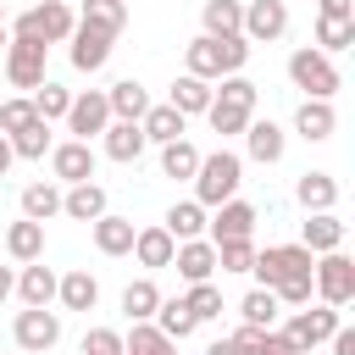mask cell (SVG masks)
<instances>
[{"label":"cell","mask_w":355,"mask_h":355,"mask_svg":"<svg viewBox=\"0 0 355 355\" xmlns=\"http://www.w3.org/2000/svg\"><path fill=\"white\" fill-rule=\"evenodd\" d=\"M311 266H316V255L305 244H272V250H255V261H250L255 283L272 288L277 305H311V294H316L311 288Z\"/></svg>","instance_id":"obj_1"},{"label":"cell","mask_w":355,"mask_h":355,"mask_svg":"<svg viewBox=\"0 0 355 355\" xmlns=\"http://www.w3.org/2000/svg\"><path fill=\"white\" fill-rule=\"evenodd\" d=\"M244 61H250V39L244 33H227V39H211V33H200V39H189V50H183V72H194V78H227V72H244Z\"/></svg>","instance_id":"obj_2"},{"label":"cell","mask_w":355,"mask_h":355,"mask_svg":"<svg viewBox=\"0 0 355 355\" xmlns=\"http://www.w3.org/2000/svg\"><path fill=\"white\" fill-rule=\"evenodd\" d=\"M189 183H194V200H200V205H222V200L239 194V183H244V161H239L233 150L200 155V166H194Z\"/></svg>","instance_id":"obj_3"},{"label":"cell","mask_w":355,"mask_h":355,"mask_svg":"<svg viewBox=\"0 0 355 355\" xmlns=\"http://www.w3.org/2000/svg\"><path fill=\"white\" fill-rule=\"evenodd\" d=\"M288 83L305 89V100H333L338 94V67H333V55H322L316 44H305V50L288 55Z\"/></svg>","instance_id":"obj_4"},{"label":"cell","mask_w":355,"mask_h":355,"mask_svg":"<svg viewBox=\"0 0 355 355\" xmlns=\"http://www.w3.org/2000/svg\"><path fill=\"white\" fill-rule=\"evenodd\" d=\"M311 288H316V300H322V305L344 311V305L355 300V261H349L344 250L316 255V266H311Z\"/></svg>","instance_id":"obj_5"},{"label":"cell","mask_w":355,"mask_h":355,"mask_svg":"<svg viewBox=\"0 0 355 355\" xmlns=\"http://www.w3.org/2000/svg\"><path fill=\"white\" fill-rule=\"evenodd\" d=\"M72 28H78V17H72L61 0H44V6H33V11H22V17L11 22L17 39H39V44H67Z\"/></svg>","instance_id":"obj_6"},{"label":"cell","mask_w":355,"mask_h":355,"mask_svg":"<svg viewBox=\"0 0 355 355\" xmlns=\"http://www.w3.org/2000/svg\"><path fill=\"white\" fill-rule=\"evenodd\" d=\"M333 327H338V311H333V305H311V311H294V316H288V327H277V333L288 338V349H294V355H311L316 344H327V338H333Z\"/></svg>","instance_id":"obj_7"},{"label":"cell","mask_w":355,"mask_h":355,"mask_svg":"<svg viewBox=\"0 0 355 355\" xmlns=\"http://www.w3.org/2000/svg\"><path fill=\"white\" fill-rule=\"evenodd\" d=\"M11 333H17V349L44 355V349H55V344H61V316H55L50 305H28V311H17Z\"/></svg>","instance_id":"obj_8"},{"label":"cell","mask_w":355,"mask_h":355,"mask_svg":"<svg viewBox=\"0 0 355 355\" xmlns=\"http://www.w3.org/2000/svg\"><path fill=\"white\" fill-rule=\"evenodd\" d=\"M44 55H50V44L11 33V44H6V78H11V89H39L44 83Z\"/></svg>","instance_id":"obj_9"},{"label":"cell","mask_w":355,"mask_h":355,"mask_svg":"<svg viewBox=\"0 0 355 355\" xmlns=\"http://www.w3.org/2000/svg\"><path fill=\"white\" fill-rule=\"evenodd\" d=\"M67 55H72V67L78 72H100L105 61H111V44H116V33H105V28H94V22H78L72 33H67Z\"/></svg>","instance_id":"obj_10"},{"label":"cell","mask_w":355,"mask_h":355,"mask_svg":"<svg viewBox=\"0 0 355 355\" xmlns=\"http://www.w3.org/2000/svg\"><path fill=\"white\" fill-rule=\"evenodd\" d=\"M67 133L72 139H94V133H105V122H111V105H105V89H83V94H72V105H67Z\"/></svg>","instance_id":"obj_11"},{"label":"cell","mask_w":355,"mask_h":355,"mask_svg":"<svg viewBox=\"0 0 355 355\" xmlns=\"http://www.w3.org/2000/svg\"><path fill=\"white\" fill-rule=\"evenodd\" d=\"M239 33H244L250 44H272V39H283V33H288V6H283V0H250Z\"/></svg>","instance_id":"obj_12"},{"label":"cell","mask_w":355,"mask_h":355,"mask_svg":"<svg viewBox=\"0 0 355 355\" xmlns=\"http://www.w3.org/2000/svg\"><path fill=\"white\" fill-rule=\"evenodd\" d=\"M211 211H216V216L205 222L211 244H222V239H250V233H255V205H250V200L233 194V200H222V205H211Z\"/></svg>","instance_id":"obj_13"},{"label":"cell","mask_w":355,"mask_h":355,"mask_svg":"<svg viewBox=\"0 0 355 355\" xmlns=\"http://www.w3.org/2000/svg\"><path fill=\"white\" fill-rule=\"evenodd\" d=\"M50 172H55L61 183H83V178H94V150H89V139L50 144Z\"/></svg>","instance_id":"obj_14"},{"label":"cell","mask_w":355,"mask_h":355,"mask_svg":"<svg viewBox=\"0 0 355 355\" xmlns=\"http://www.w3.org/2000/svg\"><path fill=\"white\" fill-rule=\"evenodd\" d=\"M172 266H178L183 283H205V277L216 272V244H211V239H183V244L172 250Z\"/></svg>","instance_id":"obj_15"},{"label":"cell","mask_w":355,"mask_h":355,"mask_svg":"<svg viewBox=\"0 0 355 355\" xmlns=\"http://www.w3.org/2000/svg\"><path fill=\"white\" fill-rule=\"evenodd\" d=\"M244 144H250V161H261V166H272V161H283V128L272 122V116H250L244 122Z\"/></svg>","instance_id":"obj_16"},{"label":"cell","mask_w":355,"mask_h":355,"mask_svg":"<svg viewBox=\"0 0 355 355\" xmlns=\"http://www.w3.org/2000/svg\"><path fill=\"white\" fill-rule=\"evenodd\" d=\"M144 144H150V139H144V128H139V122H122V116H111V122H105V133H100V150H105L111 161H139V155H144Z\"/></svg>","instance_id":"obj_17"},{"label":"cell","mask_w":355,"mask_h":355,"mask_svg":"<svg viewBox=\"0 0 355 355\" xmlns=\"http://www.w3.org/2000/svg\"><path fill=\"white\" fill-rule=\"evenodd\" d=\"M111 205H105V189L94 183V178H83V183H72L67 194H61V216H72V222H94V216H105Z\"/></svg>","instance_id":"obj_18"},{"label":"cell","mask_w":355,"mask_h":355,"mask_svg":"<svg viewBox=\"0 0 355 355\" xmlns=\"http://www.w3.org/2000/svg\"><path fill=\"white\" fill-rule=\"evenodd\" d=\"M333 128H338V111H333V100H305V105L294 111V133H300V139H311V144L333 139Z\"/></svg>","instance_id":"obj_19"},{"label":"cell","mask_w":355,"mask_h":355,"mask_svg":"<svg viewBox=\"0 0 355 355\" xmlns=\"http://www.w3.org/2000/svg\"><path fill=\"white\" fill-rule=\"evenodd\" d=\"M300 244H305L311 255L344 250V222H338L333 211H311V216H305V233H300Z\"/></svg>","instance_id":"obj_20"},{"label":"cell","mask_w":355,"mask_h":355,"mask_svg":"<svg viewBox=\"0 0 355 355\" xmlns=\"http://www.w3.org/2000/svg\"><path fill=\"white\" fill-rule=\"evenodd\" d=\"M105 105H111V116L139 122V116L150 111V89H144L139 78H122V83H111V89H105Z\"/></svg>","instance_id":"obj_21"},{"label":"cell","mask_w":355,"mask_h":355,"mask_svg":"<svg viewBox=\"0 0 355 355\" xmlns=\"http://www.w3.org/2000/svg\"><path fill=\"white\" fill-rule=\"evenodd\" d=\"M89 227H94V250H100V255H128V250H133V233H139L128 216H111V211L94 216Z\"/></svg>","instance_id":"obj_22"},{"label":"cell","mask_w":355,"mask_h":355,"mask_svg":"<svg viewBox=\"0 0 355 355\" xmlns=\"http://www.w3.org/2000/svg\"><path fill=\"white\" fill-rule=\"evenodd\" d=\"M0 244H6V255L11 261H39L44 255V222H11L6 233H0Z\"/></svg>","instance_id":"obj_23"},{"label":"cell","mask_w":355,"mask_h":355,"mask_svg":"<svg viewBox=\"0 0 355 355\" xmlns=\"http://www.w3.org/2000/svg\"><path fill=\"white\" fill-rule=\"evenodd\" d=\"M172 250H178V239L155 222V227H139L133 233V250L128 255H139V266H172Z\"/></svg>","instance_id":"obj_24"},{"label":"cell","mask_w":355,"mask_h":355,"mask_svg":"<svg viewBox=\"0 0 355 355\" xmlns=\"http://www.w3.org/2000/svg\"><path fill=\"white\" fill-rule=\"evenodd\" d=\"M22 305H50L55 300V272L50 266H39V261H22V272H17V288H11Z\"/></svg>","instance_id":"obj_25"},{"label":"cell","mask_w":355,"mask_h":355,"mask_svg":"<svg viewBox=\"0 0 355 355\" xmlns=\"http://www.w3.org/2000/svg\"><path fill=\"white\" fill-rule=\"evenodd\" d=\"M55 300L67 305V311H94L100 305V283H94V272H67V277H55Z\"/></svg>","instance_id":"obj_26"},{"label":"cell","mask_w":355,"mask_h":355,"mask_svg":"<svg viewBox=\"0 0 355 355\" xmlns=\"http://www.w3.org/2000/svg\"><path fill=\"white\" fill-rule=\"evenodd\" d=\"M183 122H189V116H183L178 105H150V111L139 116V128H144L150 144H172V139H183Z\"/></svg>","instance_id":"obj_27"},{"label":"cell","mask_w":355,"mask_h":355,"mask_svg":"<svg viewBox=\"0 0 355 355\" xmlns=\"http://www.w3.org/2000/svg\"><path fill=\"white\" fill-rule=\"evenodd\" d=\"M294 194H300L305 211H333V205H338V178H333V172H305V178L294 183Z\"/></svg>","instance_id":"obj_28"},{"label":"cell","mask_w":355,"mask_h":355,"mask_svg":"<svg viewBox=\"0 0 355 355\" xmlns=\"http://www.w3.org/2000/svg\"><path fill=\"white\" fill-rule=\"evenodd\" d=\"M166 105H178L183 116H205V105H211V83H205V78H194V72H183V78L172 83Z\"/></svg>","instance_id":"obj_29"},{"label":"cell","mask_w":355,"mask_h":355,"mask_svg":"<svg viewBox=\"0 0 355 355\" xmlns=\"http://www.w3.org/2000/svg\"><path fill=\"white\" fill-rule=\"evenodd\" d=\"M11 139V155L17 161H44L50 155V122L44 116H33L28 128H17V133H6Z\"/></svg>","instance_id":"obj_30"},{"label":"cell","mask_w":355,"mask_h":355,"mask_svg":"<svg viewBox=\"0 0 355 355\" xmlns=\"http://www.w3.org/2000/svg\"><path fill=\"white\" fill-rule=\"evenodd\" d=\"M161 227H166L178 244H183V239H205V205H200V200H178Z\"/></svg>","instance_id":"obj_31"},{"label":"cell","mask_w":355,"mask_h":355,"mask_svg":"<svg viewBox=\"0 0 355 355\" xmlns=\"http://www.w3.org/2000/svg\"><path fill=\"white\" fill-rule=\"evenodd\" d=\"M122 349L128 355H178V338H166L155 322H133L128 338H122Z\"/></svg>","instance_id":"obj_32"},{"label":"cell","mask_w":355,"mask_h":355,"mask_svg":"<svg viewBox=\"0 0 355 355\" xmlns=\"http://www.w3.org/2000/svg\"><path fill=\"white\" fill-rule=\"evenodd\" d=\"M200 22H205L211 39H227V33H239V22H244V0H205Z\"/></svg>","instance_id":"obj_33"},{"label":"cell","mask_w":355,"mask_h":355,"mask_svg":"<svg viewBox=\"0 0 355 355\" xmlns=\"http://www.w3.org/2000/svg\"><path fill=\"white\" fill-rule=\"evenodd\" d=\"M22 216H28V222L61 216V189H55V183H28V189H22Z\"/></svg>","instance_id":"obj_34"},{"label":"cell","mask_w":355,"mask_h":355,"mask_svg":"<svg viewBox=\"0 0 355 355\" xmlns=\"http://www.w3.org/2000/svg\"><path fill=\"white\" fill-rule=\"evenodd\" d=\"M155 305H161V288H155L150 277H133V283L122 288V311H128V322H150Z\"/></svg>","instance_id":"obj_35"},{"label":"cell","mask_w":355,"mask_h":355,"mask_svg":"<svg viewBox=\"0 0 355 355\" xmlns=\"http://www.w3.org/2000/svg\"><path fill=\"white\" fill-rule=\"evenodd\" d=\"M150 322H155V327H161V333H166V338H189V333H194V327H200V322H194V311H189V305H183V294H178V300H161V305H155V316H150Z\"/></svg>","instance_id":"obj_36"},{"label":"cell","mask_w":355,"mask_h":355,"mask_svg":"<svg viewBox=\"0 0 355 355\" xmlns=\"http://www.w3.org/2000/svg\"><path fill=\"white\" fill-rule=\"evenodd\" d=\"M355 44V17H316V50L333 55V50H349Z\"/></svg>","instance_id":"obj_37"},{"label":"cell","mask_w":355,"mask_h":355,"mask_svg":"<svg viewBox=\"0 0 355 355\" xmlns=\"http://www.w3.org/2000/svg\"><path fill=\"white\" fill-rule=\"evenodd\" d=\"M250 116H255L250 105H233V100H216V94H211V105H205V122H211L222 139H227V133H244Z\"/></svg>","instance_id":"obj_38"},{"label":"cell","mask_w":355,"mask_h":355,"mask_svg":"<svg viewBox=\"0 0 355 355\" xmlns=\"http://www.w3.org/2000/svg\"><path fill=\"white\" fill-rule=\"evenodd\" d=\"M194 166H200V150H194L189 139L161 144V172H166V178H194Z\"/></svg>","instance_id":"obj_39"},{"label":"cell","mask_w":355,"mask_h":355,"mask_svg":"<svg viewBox=\"0 0 355 355\" xmlns=\"http://www.w3.org/2000/svg\"><path fill=\"white\" fill-rule=\"evenodd\" d=\"M183 305L194 311V322H216V316H222V288H216L211 277H205V283H189Z\"/></svg>","instance_id":"obj_40"},{"label":"cell","mask_w":355,"mask_h":355,"mask_svg":"<svg viewBox=\"0 0 355 355\" xmlns=\"http://www.w3.org/2000/svg\"><path fill=\"white\" fill-rule=\"evenodd\" d=\"M239 316H244L250 327H272V322H277V294H272V288H250V294L239 300Z\"/></svg>","instance_id":"obj_41"},{"label":"cell","mask_w":355,"mask_h":355,"mask_svg":"<svg viewBox=\"0 0 355 355\" xmlns=\"http://www.w3.org/2000/svg\"><path fill=\"white\" fill-rule=\"evenodd\" d=\"M78 22H94V28H105V33H122L128 28V6L122 0H83V17Z\"/></svg>","instance_id":"obj_42"},{"label":"cell","mask_w":355,"mask_h":355,"mask_svg":"<svg viewBox=\"0 0 355 355\" xmlns=\"http://www.w3.org/2000/svg\"><path fill=\"white\" fill-rule=\"evenodd\" d=\"M67 105H72V89H61V83H50V78H44V83L33 89V111H39L44 122L67 116Z\"/></svg>","instance_id":"obj_43"},{"label":"cell","mask_w":355,"mask_h":355,"mask_svg":"<svg viewBox=\"0 0 355 355\" xmlns=\"http://www.w3.org/2000/svg\"><path fill=\"white\" fill-rule=\"evenodd\" d=\"M250 261H255L250 239H222L216 244V272H250Z\"/></svg>","instance_id":"obj_44"},{"label":"cell","mask_w":355,"mask_h":355,"mask_svg":"<svg viewBox=\"0 0 355 355\" xmlns=\"http://www.w3.org/2000/svg\"><path fill=\"white\" fill-rule=\"evenodd\" d=\"M211 94H216V100H233V105H250V111H255V100H261V89H255L244 72H227L222 89H211Z\"/></svg>","instance_id":"obj_45"},{"label":"cell","mask_w":355,"mask_h":355,"mask_svg":"<svg viewBox=\"0 0 355 355\" xmlns=\"http://www.w3.org/2000/svg\"><path fill=\"white\" fill-rule=\"evenodd\" d=\"M78 349H83V355H122V333H116V327H89Z\"/></svg>","instance_id":"obj_46"},{"label":"cell","mask_w":355,"mask_h":355,"mask_svg":"<svg viewBox=\"0 0 355 355\" xmlns=\"http://www.w3.org/2000/svg\"><path fill=\"white\" fill-rule=\"evenodd\" d=\"M39 111H33V100H0V133H17V128H28Z\"/></svg>","instance_id":"obj_47"},{"label":"cell","mask_w":355,"mask_h":355,"mask_svg":"<svg viewBox=\"0 0 355 355\" xmlns=\"http://www.w3.org/2000/svg\"><path fill=\"white\" fill-rule=\"evenodd\" d=\"M233 349H239V355H261V349H266V327H250V322H244V327L233 333Z\"/></svg>","instance_id":"obj_48"},{"label":"cell","mask_w":355,"mask_h":355,"mask_svg":"<svg viewBox=\"0 0 355 355\" xmlns=\"http://www.w3.org/2000/svg\"><path fill=\"white\" fill-rule=\"evenodd\" d=\"M327 344H333V355H355V327H344V322H338Z\"/></svg>","instance_id":"obj_49"},{"label":"cell","mask_w":355,"mask_h":355,"mask_svg":"<svg viewBox=\"0 0 355 355\" xmlns=\"http://www.w3.org/2000/svg\"><path fill=\"white\" fill-rule=\"evenodd\" d=\"M322 17H355V0H322Z\"/></svg>","instance_id":"obj_50"},{"label":"cell","mask_w":355,"mask_h":355,"mask_svg":"<svg viewBox=\"0 0 355 355\" xmlns=\"http://www.w3.org/2000/svg\"><path fill=\"white\" fill-rule=\"evenodd\" d=\"M11 161H17V155H11V139H6V133H0V178H6V172H11Z\"/></svg>","instance_id":"obj_51"},{"label":"cell","mask_w":355,"mask_h":355,"mask_svg":"<svg viewBox=\"0 0 355 355\" xmlns=\"http://www.w3.org/2000/svg\"><path fill=\"white\" fill-rule=\"evenodd\" d=\"M11 288H17V277H11V266H0V305L11 300Z\"/></svg>","instance_id":"obj_52"},{"label":"cell","mask_w":355,"mask_h":355,"mask_svg":"<svg viewBox=\"0 0 355 355\" xmlns=\"http://www.w3.org/2000/svg\"><path fill=\"white\" fill-rule=\"evenodd\" d=\"M205 355H239V349H233V338H216V344H205Z\"/></svg>","instance_id":"obj_53"},{"label":"cell","mask_w":355,"mask_h":355,"mask_svg":"<svg viewBox=\"0 0 355 355\" xmlns=\"http://www.w3.org/2000/svg\"><path fill=\"white\" fill-rule=\"evenodd\" d=\"M6 44H11V28H6V6H0V55H6Z\"/></svg>","instance_id":"obj_54"},{"label":"cell","mask_w":355,"mask_h":355,"mask_svg":"<svg viewBox=\"0 0 355 355\" xmlns=\"http://www.w3.org/2000/svg\"><path fill=\"white\" fill-rule=\"evenodd\" d=\"M122 355H128V349H122Z\"/></svg>","instance_id":"obj_55"}]
</instances>
